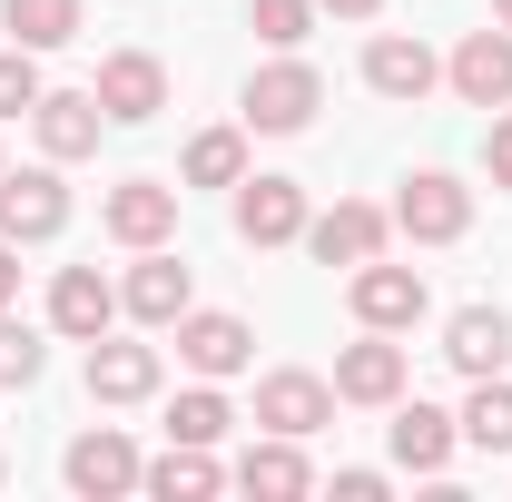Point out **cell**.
Masks as SVG:
<instances>
[{"mask_svg":"<svg viewBox=\"0 0 512 502\" xmlns=\"http://www.w3.org/2000/svg\"><path fill=\"white\" fill-rule=\"evenodd\" d=\"M394 227H404L414 247H453V237L473 227V188H463L453 168H414L404 197H394Z\"/></svg>","mask_w":512,"mask_h":502,"instance_id":"obj_3","label":"cell"},{"mask_svg":"<svg viewBox=\"0 0 512 502\" xmlns=\"http://www.w3.org/2000/svg\"><path fill=\"white\" fill-rule=\"evenodd\" d=\"M247 355H256V325L247 315H217V306H188L178 315V365L207 384H227V375H247Z\"/></svg>","mask_w":512,"mask_h":502,"instance_id":"obj_5","label":"cell"},{"mask_svg":"<svg viewBox=\"0 0 512 502\" xmlns=\"http://www.w3.org/2000/svg\"><path fill=\"white\" fill-rule=\"evenodd\" d=\"M30 128H40V158H89L99 148V128H109V109H99V89H40V109H30Z\"/></svg>","mask_w":512,"mask_h":502,"instance_id":"obj_13","label":"cell"},{"mask_svg":"<svg viewBox=\"0 0 512 502\" xmlns=\"http://www.w3.org/2000/svg\"><path fill=\"white\" fill-rule=\"evenodd\" d=\"M0 473H10V463H0Z\"/></svg>","mask_w":512,"mask_h":502,"instance_id":"obj_35","label":"cell"},{"mask_svg":"<svg viewBox=\"0 0 512 502\" xmlns=\"http://www.w3.org/2000/svg\"><path fill=\"white\" fill-rule=\"evenodd\" d=\"M99 227L119 247H168L178 237V188L168 178H119V188L99 197Z\"/></svg>","mask_w":512,"mask_h":502,"instance_id":"obj_7","label":"cell"},{"mask_svg":"<svg viewBox=\"0 0 512 502\" xmlns=\"http://www.w3.org/2000/svg\"><path fill=\"white\" fill-rule=\"evenodd\" d=\"M89 89H99V109H109L119 128H138V119H158V109H168V69L148 60V50H109Z\"/></svg>","mask_w":512,"mask_h":502,"instance_id":"obj_12","label":"cell"},{"mask_svg":"<svg viewBox=\"0 0 512 502\" xmlns=\"http://www.w3.org/2000/svg\"><path fill=\"white\" fill-rule=\"evenodd\" d=\"M30 109H40V50L10 40L0 50V119H30Z\"/></svg>","mask_w":512,"mask_h":502,"instance_id":"obj_28","label":"cell"},{"mask_svg":"<svg viewBox=\"0 0 512 502\" xmlns=\"http://www.w3.org/2000/svg\"><path fill=\"white\" fill-rule=\"evenodd\" d=\"M60 473H69V493H89V502H109V493H138V483H148V463H138V443H128L119 424L79 434V443L60 453Z\"/></svg>","mask_w":512,"mask_h":502,"instance_id":"obj_8","label":"cell"},{"mask_svg":"<svg viewBox=\"0 0 512 502\" xmlns=\"http://www.w3.org/2000/svg\"><path fill=\"white\" fill-rule=\"evenodd\" d=\"M40 365H50V355H40V335H30V325H10V306H0V384H40Z\"/></svg>","mask_w":512,"mask_h":502,"instance_id":"obj_29","label":"cell"},{"mask_svg":"<svg viewBox=\"0 0 512 502\" xmlns=\"http://www.w3.org/2000/svg\"><path fill=\"white\" fill-rule=\"evenodd\" d=\"M463 109H512V30H463V50L444 60Z\"/></svg>","mask_w":512,"mask_h":502,"instance_id":"obj_10","label":"cell"},{"mask_svg":"<svg viewBox=\"0 0 512 502\" xmlns=\"http://www.w3.org/2000/svg\"><path fill=\"white\" fill-rule=\"evenodd\" d=\"M345 296H355V325H375V335H404V325H424V276L414 266H384V256H365L355 276H345Z\"/></svg>","mask_w":512,"mask_h":502,"instance_id":"obj_4","label":"cell"},{"mask_svg":"<svg viewBox=\"0 0 512 502\" xmlns=\"http://www.w3.org/2000/svg\"><path fill=\"white\" fill-rule=\"evenodd\" d=\"M247 178V128H197L188 138V188H237Z\"/></svg>","mask_w":512,"mask_h":502,"instance_id":"obj_26","label":"cell"},{"mask_svg":"<svg viewBox=\"0 0 512 502\" xmlns=\"http://www.w3.org/2000/svg\"><path fill=\"white\" fill-rule=\"evenodd\" d=\"M453 424H463L473 453H512V384L503 375H473V404H463Z\"/></svg>","mask_w":512,"mask_h":502,"instance_id":"obj_24","label":"cell"},{"mask_svg":"<svg viewBox=\"0 0 512 502\" xmlns=\"http://www.w3.org/2000/svg\"><path fill=\"white\" fill-rule=\"evenodd\" d=\"M148 394H158V345L99 335L89 345V404H148Z\"/></svg>","mask_w":512,"mask_h":502,"instance_id":"obj_16","label":"cell"},{"mask_svg":"<svg viewBox=\"0 0 512 502\" xmlns=\"http://www.w3.org/2000/svg\"><path fill=\"white\" fill-rule=\"evenodd\" d=\"M227 424H237V404H227L207 375H197L188 394L168 404V443H227Z\"/></svg>","mask_w":512,"mask_h":502,"instance_id":"obj_25","label":"cell"},{"mask_svg":"<svg viewBox=\"0 0 512 502\" xmlns=\"http://www.w3.org/2000/svg\"><path fill=\"white\" fill-rule=\"evenodd\" d=\"M316 10H335V20H375L384 0H316Z\"/></svg>","mask_w":512,"mask_h":502,"instance_id":"obj_33","label":"cell"},{"mask_svg":"<svg viewBox=\"0 0 512 502\" xmlns=\"http://www.w3.org/2000/svg\"><path fill=\"white\" fill-rule=\"evenodd\" d=\"M10 296H20V247L0 237V306H10Z\"/></svg>","mask_w":512,"mask_h":502,"instance_id":"obj_32","label":"cell"},{"mask_svg":"<svg viewBox=\"0 0 512 502\" xmlns=\"http://www.w3.org/2000/svg\"><path fill=\"white\" fill-rule=\"evenodd\" d=\"M119 306L138 315V325H178L188 315V266L168 247H138V266H128V286H119Z\"/></svg>","mask_w":512,"mask_h":502,"instance_id":"obj_18","label":"cell"},{"mask_svg":"<svg viewBox=\"0 0 512 502\" xmlns=\"http://www.w3.org/2000/svg\"><path fill=\"white\" fill-rule=\"evenodd\" d=\"M493 10H503V30H512V0H493Z\"/></svg>","mask_w":512,"mask_h":502,"instance_id":"obj_34","label":"cell"},{"mask_svg":"<svg viewBox=\"0 0 512 502\" xmlns=\"http://www.w3.org/2000/svg\"><path fill=\"white\" fill-rule=\"evenodd\" d=\"M434 79H444V60H434L424 40H404V30H384L375 50H365V89H375V99H394V109L434 99Z\"/></svg>","mask_w":512,"mask_h":502,"instance_id":"obj_14","label":"cell"},{"mask_svg":"<svg viewBox=\"0 0 512 502\" xmlns=\"http://www.w3.org/2000/svg\"><path fill=\"white\" fill-rule=\"evenodd\" d=\"M60 227H69L60 158H50V168H0V237H10V247H50Z\"/></svg>","mask_w":512,"mask_h":502,"instance_id":"obj_2","label":"cell"},{"mask_svg":"<svg viewBox=\"0 0 512 502\" xmlns=\"http://www.w3.org/2000/svg\"><path fill=\"white\" fill-rule=\"evenodd\" d=\"M453 443H463V424H453L444 404H404V414H394V463H404V473H444Z\"/></svg>","mask_w":512,"mask_h":502,"instance_id":"obj_21","label":"cell"},{"mask_svg":"<svg viewBox=\"0 0 512 502\" xmlns=\"http://www.w3.org/2000/svg\"><path fill=\"white\" fill-rule=\"evenodd\" d=\"M217 483H227V473L207 463V443H168V453L148 463V493H158V502H207Z\"/></svg>","mask_w":512,"mask_h":502,"instance_id":"obj_22","label":"cell"},{"mask_svg":"<svg viewBox=\"0 0 512 502\" xmlns=\"http://www.w3.org/2000/svg\"><path fill=\"white\" fill-rule=\"evenodd\" d=\"M335 404H404V345L365 325V345L335 355Z\"/></svg>","mask_w":512,"mask_h":502,"instance_id":"obj_17","label":"cell"},{"mask_svg":"<svg viewBox=\"0 0 512 502\" xmlns=\"http://www.w3.org/2000/svg\"><path fill=\"white\" fill-rule=\"evenodd\" d=\"M109 315H119V286H109L99 266H60V276H50V325H60L69 345H99Z\"/></svg>","mask_w":512,"mask_h":502,"instance_id":"obj_15","label":"cell"},{"mask_svg":"<svg viewBox=\"0 0 512 502\" xmlns=\"http://www.w3.org/2000/svg\"><path fill=\"white\" fill-rule=\"evenodd\" d=\"M483 178H493V188H512V109L483 128Z\"/></svg>","mask_w":512,"mask_h":502,"instance_id":"obj_30","label":"cell"},{"mask_svg":"<svg viewBox=\"0 0 512 502\" xmlns=\"http://www.w3.org/2000/svg\"><path fill=\"white\" fill-rule=\"evenodd\" d=\"M237 109H247V128H266V138H296V128H316V109H325V79L306 60H266L247 79V99H237Z\"/></svg>","mask_w":512,"mask_h":502,"instance_id":"obj_1","label":"cell"},{"mask_svg":"<svg viewBox=\"0 0 512 502\" xmlns=\"http://www.w3.org/2000/svg\"><path fill=\"white\" fill-rule=\"evenodd\" d=\"M237 493H266V502H296V493H316V463L296 453V434H266L237 453V473H227Z\"/></svg>","mask_w":512,"mask_h":502,"instance_id":"obj_19","label":"cell"},{"mask_svg":"<svg viewBox=\"0 0 512 502\" xmlns=\"http://www.w3.org/2000/svg\"><path fill=\"white\" fill-rule=\"evenodd\" d=\"M0 30L20 50H60V40H79V0H0Z\"/></svg>","mask_w":512,"mask_h":502,"instance_id":"obj_23","label":"cell"},{"mask_svg":"<svg viewBox=\"0 0 512 502\" xmlns=\"http://www.w3.org/2000/svg\"><path fill=\"white\" fill-rule=\"evenodd\" d=\"M237 237L247 247H296L306 237V188L296 178H237Z\"/></svg>","mask_w":512,"mask_h":502,"instance_id":"obj_11","label":"cell"},{"mask_svg":"<svg viewBox=\"0 0 512 502\" xmlns=\"http://www.w3.org/2000/svg\"><path fill=\"white\" fill-rule=\"evenodd\" d=\"M384 237H394V217L365 207V197H335L325 217H306V247H316L325 266H345V276H355L365 256H384Z\"/></svg>","mask_w":512,"mask_h":502,"instance_id":"obj_9","label":"cell"},{"mask_svg":"<svg viewBox=\"0 0 512 502\" xmlns=\"http://www.w3.org/2000/svg\"><path fill=\"white\" fill-rule=\"evenodd\" d=\"M444 365L453 375H503L512 365V315L503 306H463L444 325Z\"/></svg>","mask_w":512,"mask_h":502,"instance_id":"obj_20","label":"cell"},{"mask_svg":"<svg viewBox=\"0 0 512 502\" xmlns=\"http://www.w3.org/2000/svg\"><path fill=\"white\" fill-rule=\"evenodd\" d=\"M256 424H266V434H325V424H335V384L325 375H306V365H276V375L256 384Z\"/></svg>","mask_w":512,"mask_h":502,"instance_id":"obj_6","label":"cell"},{"mask_svg":"<svg viewBox=\"0 0 512 502\" xmlns=\"http://www.w3.org/2000/svg\"><path fill=\"white\" fill-rule=\"evenodd\" d=\"M335 502H384V473H335Z\"/></svg>","mask_w":512,"mask_h":502,"instance_id":"obj_31","label":"cell"},{"mask_svg":"<svg viewBox=\"0 0 512 502\" xmlns=\"http://www.w3.org/2000/svg\"><path fill=\"white\" fill-rule=\"evenodd\" d=\"M247 30L266 50H296V40L316 30V0H247Z\"/></svg>","mask_w":512,"mask_h":502,"instance_id":"obj_27","label":"cell"}]
</instances>
